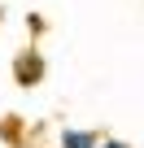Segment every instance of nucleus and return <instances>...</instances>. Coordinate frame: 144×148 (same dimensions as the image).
<instances>
[{"mask_svg":"<svg viewBox=\"0 0 144 148\" xmlns=\"http://www.w3.org/2000/svg\"><path fill=\"white\" fill-rule=\"evenodd\" d=\"M61 144H65V148H92V139H88V135H79V131H65V135H61Z\"/></svg>","mask_w":144,"mask_h":148,"instance_id":"f257e3e1","label":"nucleus"},{"mask_svg":"<svg viewBox=\"0 0 144 148\" xmlns=\"http://www.w3.org/2000/svg\"><path fill=\"white\" fill-rule=\"evenodd\" d=\"M105 148H122V144H105Z\"/></svg>","mask_w":144,"mask_h":148,"instance_id":"f03ea898","label":"nucleus"}]
</instances>
